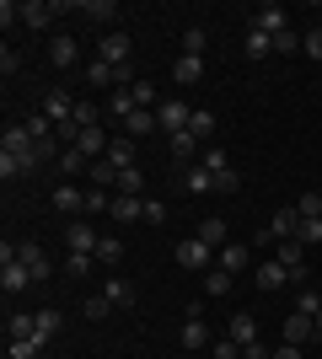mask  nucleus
I'll return each instance as SVG.
<instances>
[{
	"label": "nucleus",
	"mask_w": 322,
	"mask_h": 359,
	"mask_svg": "<svg viewBox=\"0 0 322 359\" xmlns=\"http://www.w3.org/2000/svg\"><path fill=\"white\" fill-rule=\"evenodd\" d=\"M54 210H60V215H81V210H86V194L65 182V188H54Z\"/></svg>",
	"instance_id": "obj_20"
},
{
	"label": "nucleus",
	"mask_w": 322,
	"mask_h": 359,
	"mask_svg": "<svg viewBox=\"0 0 322 359\" xmlns=\"http://www.w3.org/2000/svg\"><path fill=\"white\" fill-rule=\"evenodd\" d=\"M107 311H113V300H107V295H92V300H86V316H92V322H102Z\"/></svg>",
	"instance_id": "obj_48"
},
{
	"label": "nucleus",
	"mask_w": 322,
	"mask_h": 359,
	"mask_svg": "<svg viewBox=\"0 0 322 359\" xmlns=\"http://www.w3.org/2000/svg\"><path fill=\"white\" fill-rule=\"evenodd\" d=\"M60 11H65L60 0H54V6H48V0H22V22H27V27H48Z\"/></svg>",
	"instance_id": "obj_8"
},
{
	"label": "nucleus",
	"mask_w": 322,
	"mask_h": 359,
	"mask_svg": "<svg viewBox=\"0 0 322 359\" xmlns=\"http://www.w3.org/2000/svg\"><path fill=\"white\" fill-rule=\"evenodd\" d=\"M27 172H38L32 150H27V156H16V150H0V177H6V182H11V177H27Z\"/></svg>",
	"instance_id": "obj_12"
},
{
	"label": "nucleus",
	"mask_w": 322,
	"mask_h": 359,
	"mask_svg": "<svg viewBox=\"0 0 322 359\" xmlns=\"http://www.w3.org/2000/svg\"><path fill=\"white\" fill-rule=\"evenodd\" d=\"M210 247H204L199 236H188V241H177V263H183V269H210Z\"/></svg>",
	"instance_id": "obj_10"
},
{
	"label": "nucleus",
	"mask_w": 322,
	"mask_h": 359,
	"mask_svg": "<svg viewBox=\"0 0 322 359\" xmlns=\"http://www.w3.org/2000/svg\"><path fill=\"white\" fill-rule=\"evenodd\" d=\"M236 348H247V344H258V322L253 316H231V332H226Z\"/></svg>",
	"instance_id": "obj_21"
},
{
	"label": "nucleus",
	"mask_w": 322,
	"mask_h": 359,
	"mask_svg": "<svg viewBox=\"0 0 322 359\" xmlns=\"http://www.w3.org/2000/svg\"><path fill=\"white\" fill-rule=\"evenodd\" d=\"M188 135L199 140V145H210V140H215V113H204V107H194V118H188Z\"/></svg>",
	"instance_id": "obj_23"
},
{
	"label": "nucleus",
	"mask_w": 322,
	"mask_h": 359,
	"mask_svg": "<svg viewBox=\"0 0 322 359\" xmlns=\"http://www.w3.org/2000/svg\"><path fill=\"white\" fill-rule=\"evenodd\" d=\"M70 113H76V97H70V91H48L43 97V118L48 123H65Z\"/></svg>",
	"instance_id": "obj_14"
},
{
	"label": "nucleus",
	"mask_w": 322,
	"mask_h": 359,
	"mask_svg": "<svg viewBox=\"0 0 322 359\" xmlns=\"http://www.w3.org/2000/svg\"><path fill=\"white\" fill-rule=\"evenodd\" d=\"M199 75H204V60H199V54L172 60V81H177V86H199Z\"/></svg>",
	"instance_id": "obj_15"
},
{
	"label": "nucleus",
	"mask_w": 322,
	"mask_h": 359,
	"mask_svg": "<svg viewBox=\"0 0 322 359\" xmlns=\"http://www.w3.org/2000/svg\"><path fill=\"white\" fill-rule=\"evenodd\" d=\"M76 38H70V32H54V43H48V60H54V70H70V65H76Z\"/></svg>",
	"instance_id": "obj_11"
},
{
	"label": "nucleus",
	"mask_w": 322,
	"mask_h": 359,
	"mask_svg": "<svg viewBox=\"0 0 322 359\" xmlns=\"http://www.w3.org/2000/svg\"><path fill=\"white\" fill-rule=\"evenodd\" d=\"M81 11L97 16V22H113V16H119V6H113V0H81Z\"/></svg>",
	"instance_id": "obj_35"
},
{
	"label": "nucleus",
	"mask_w": 322,
	"mask_h": 359,
	"mask_svg": "<svg viewBox=\"0 0 322 359\" xmlns=\"http://www.w3.org/2000/svg\"><path fill=\"white\" fill-rule=\"evenodd\" d=\"M92 257L97 252H70V257H65V273H86V269H92Z\"/></svg>",
	"instance_id": "obj_46"
},
{
	"label": "nucleus",
	"mask_w": 322,
	"mask_h": 359,
	"mask_svg": "<svg viewBox=\"0 0 322 359\" xmlns=\"http://www.w3.org/2000/svg\"><path fill=\"white\" fill-rule=\"evenodd\" d=\"M151 129H161L151 107H140V113H129V118H123V135H129V140H145Z\"/></svg>",
	"instance_id": "obj_19"
},
{
	"label": "nucleus",
	"mask_w": 322,
	"mask_h": 359,
	"mask_svg": "<svg viewBox=\"0 0 322 359\" xmlns=\"http://www.w3.org/2000/svg\"><path fill=\"white\" fill-rule=\"evenodd\" d=\"M107 145H113V140L102 135V123H97V129H86V135L76 140V150L86 156V161H102V156H107Z\"/></svg>",
	"instance_id": "obj_16"
},
{
	"label": "nucleus",
	"mask_w": 322,
	"mask_h": 359,
	"mask_svg": "<svg viewBox=\"0 0 322 359\" xmlns=\"http://www.w3.org/2000/svg\"><path fill=\"white\" fill-rule=\"evenodd\" d=\"M102 295L113 300V306H135V285H129V279H107Z\"/></svg>",
	"instance_id": "obj_29"
},
{
	"label": "nucleus",
	"mask_w": 322,
	"mask_h": 359,
	"mask_svg": "<svg viewBox=\"0 0 322 359\" xmlns=\"http://www.w3.org/2000/svg\"><path fill=\"white\" fill-rule=\"evenodd\" d=\"M274 54V38H263V32H247V60H269Z\"/></svg>",
	"instance_id": "obj_32"
},
{
	"label": "nucleus",
	"mask_w": 322,
	"mask_h": 359,
	"mask_svg": "<svg viewBox=\"0 0 322 359\" xmlns=\"http://www.w3.org/2000/svg\"><path fill=\"white\" fill-rule=\"evenodd\" d=\"M86 81H92V86H119L113 65H102V60H92V65H86Z\"/></svg>",
	"instance_id": "obj_31"
},
{
	"label": "nucleus",
	"mask_w": 322,
	"mask_h": 359,
	"mask_svg": "<svg viewBox=\"0 0 322 359\" xmlns=\"http://www.w3.org/2000/svg\"><path fill=\"white\" fill-rule=\"evenodd\" d=\"M65 241H70V252H97V241H102V236H97L86 220H70V225H65Z\"/></svg>",
	"instance_id": "obj_9"
},
{
	"label": "nucleus",
	"mask_w": 322,
	"mask_h": 359,
	"mask_svg": "<svg viewBox=\"0 0 322 359\" xmlns=\"http://www.w3.org/2000/svg\"><path fill=\"white\" fill-rule=\"evenodd\" d=\"M301 48H307L311 60H322V27H311V32H301Z\"/></svg>",
	"instance_id": "obj_49"
},
{
	"label": "nucleus",
	"mask_w": 322,
	"mask_h": 359,
	"mask_svg": "<svg viewBox=\"0 0 322 359\" xmlns=\"http://www.w3.org/2000/svg\"><path fill=\"white\" fill-rule=\"evenodd\" d=\"M188 118H194V107H188V102H161V107H156V123L167 129V140H172V135H183Z\"/></svg>",
	"instance_id": "obj_3"
},
{
	"label": "nucleus",
	"mask_w": 322,
	"mask_h": 359,
	"mask_svg": "<svg viewBox=\"0 0 322 359\" xmlns=\"http://www.w3.org/2000/svg\"><path fill=\"white\" fill-rule=\"evenodd\" d=\"M274 359H307V354H301L295 344H279V348H274Z\"/></svg>",
	"instance_id": "obj_53"
},
{
	"label": "nucleus",
	"mask_w": 322,
	"mask_h": 359,
	"mask_svg": "<svg viewBox=\"0 0 322 359\" xmlns=\"http://www.w3.org/2000/svg\"><path fill=\"white\" fill-rule=\"evenodd\" d=\"M135 145H140V140H129V135H119V140H113V145H107V161H119V166H123V172H129V166H135Z\"/></svg>",
	"instance_id": "obj_25"
},
{
	"label": "nucleus",
	"mask_w": 322,
	"mask_h": 359,
	"mask_svg": "<svg viewBox=\"0 0 322 359\" xmlns=\"http://www.w3.org/2000/svg\"><path fill=\"white\" fill-rule=\"evenodd\" d=\"M43 338H11V359H38Z\"/></svg>",
	"instance_id": "obj_38"
},
{
	"label": "nucleus",
	"mask_w": 322,
	"mask_h": 359,
	"mask_svg": "<svg viewBox=\"0 0 322 359\" xmlns=\"http://www.w3.org/2000/svg\"><path fill=\"white\" fill-rule=\"evenodd\" d=\"M253 285H258L263 295H269V290H285V285H290V269H285L279 257H269V263H263V269L253 273Z\"/></svg>",
	"instance_id": "obj_5"
},
{
	"label": "nucleus",
	"mask_w": 322,
	"mask_h": 359,
	"mask_svg": "<svg viewBox=\"0 0 322 359\" xmlns=\"http://www.w3.org/2000/svg\"><path fill=\"white\" fill-rule=\"evenodd\" d=\"M16 70H22V54H16V48L6 43V48H0V75H6V81H11Z\"/></svg>",
	"instance_id": "obj_41"
},
{
	"label": "nucleus",
	"mask_w": 322,
	"mask_h": 359,
	"mask_svg": "<svg viewBox=\"0 0 322 359\" xmlns=\"http://www.w3.org/2000/svg\"><path fill=\"white\" fill-rule=\"evenodd\" d=\"M119 177H123L119 161H107V156H102V161H92V182H97V188H119Z\"/></svg>",
	"instance_id": "obj_24"
},
{
	"label": "nucleus",
	"mask_w": 322,
	"mask_h": 359,
	"mask_svg": "<svg viewBox=\"0 0 322 359\" xmlns=\"http://www.w3.org/2000/svg\"><path fill=\"white\" fill-rule=\"evenodd\" d=\"M295 311H301V316H317V311H322V295H317L311 285H301V295H295Z\"/></svg>",
	"instance_id": "obj_33"
},
{
	"label": "nucleus",
	"mask_w": 322,
	"mask_h": 359,
	"mask_svg": "<svg viewBox=\"0 0 322 359\" xmlns=\"http://www.w3.org/2000/svg\"><path fill=\"white\" fill-rule=\"evenodd\" d=\"M0 150H16V156H27V150H32V135H27V123H11V129L0 135Z\"/></svg>",
	"instance_id": "obj_22"
},
{
	"label": "nucleus",
	"mask_w": 322,
	"mask_h": 359,
	"mask_svg": "<svg viewBox=\"0 0 322 359\" xmlns=\"http://www.w3.org/2000/svg\"><path fill=\"white\" fill-rule=\"evenodd\" d=\"M311 332H317V316H301V311H295V316H285V344H295V348H301V344L311 338Z\"/></svg>",
	"instance_id": "obj_17"
},
{
	"label": "nucleus",
	"mask_w": 322,
	"mask_h": 359,
	"mask_svg": "<svg viewBox=\"0 0 322 359\" xmlns=\"http://www.w3.org/2000/svg\"><path fill=\"white\" fill-rule=\"evenodd\" d=\"M129 48H135V43H129V32H107L102 43H97V60L119 70V65H129Z\"/></svg>",
	"instance_id": "obj_2"
},
{
	"label": "nucleus",
	"mask_w": 322,
	"mask_h": 359,
	"mask_svg": "<svg viewBox=\"0 0 322 359\" xmlns=\"http://www.w3.org/2000/svg\"><path fill=\"white\" fill-rule=\"evenodd\" d=\"M317 27H322V11H317Z\"/></svg>",
	"instance_id": "obj_55"
},
{
	"label": "nucleus",
	"mask_w": 322,
	"mask_h": 359,
	"mask_svg": "<svg viewBox=\"0 0 322 359\" xmlns=\"http://www.w3.org/2000/svg\"><path fill=\"white\" fill-rule=\"evenodd\" d=\"M129 91H135V107H151V113L161 107V102H156V86H151V81H135Z\"/></svg>",
	"instance_id": "obj_39"
},
{
	"label": "nucleus",
	"mask_w": 322,
	"mask_h": 359,
	"mask_svg": "<svg viewBox=\"0 0 322 359\" xmlns=\"http://www.w3.org/2000/svg\"><path fill=\"white\" fill-rule=\"evenodd\" d=\"M16 257H22V269L32 273V285H43V279H54V263H48V252L38 247V241H27V247H16Z\"/></svg>",
	"instance_id": "obj_1"
},
{
	"label": "nucleus",
	"mask_w": 322,
	"mask_h": 359,
	"mask_svg": "<svg viewBox=\"0 0 322 359\" xmlns=\"http://www.w3.org/2000/svg\"><path fill=\"white\" fill-rule=\"evenodd\" d=\"M295 241L301 247H322V220H301L295 225Z\"/></svg>",
	"instance_id": "obj_34"
},
{
	"label": "nucleus",
	"mask_w": 322,
	"mask_h": 359,
	"mask_svg": "<svg viewBox=\"0 0 322 359\" xmlns=\"http://www.w3.org/2000/svg\"><path fill=\"white\" fill-rule=\"evenodd\" d=\"M231 285H236V273H226V269L204 273V295H231Z\"/></svg>",
	"instance_id": "obj_27"
},
{
	"label": "nucleus",
	"mask_w": 322,
	"mask_h": 359,
	"mask_svg": "<svg viewBox=\"0 0 322 359\" xmlns=\"http://www.w3.org/2000/svg\"><path fill=\"white\" fill-rule=\"evenodd\" d=\"M102 210H113V198H107L102 188H92V194H86V215H102Z\"/></svg>",
	"instance_id": "obj_47"
},
{
	"label": "nucleus",
	"mask_w": 322,
	"mask_h": 359,
	"mask_svg": "<svg viewBox=\"0 0 322 359\" xmlns=\"http://www.w3.org/2000/svg\"><path fill=\"white\" fill-rule=\"evenodd\" d=\"M140 188H145V182H140V166H129V172L119 177V194H135L140 198Z\"/></svg>",
	"instance_id": "obj_45"
},
{
	"label": "nucleus",
	"mask_w": 322,
	"mask_h": 359,
	"mask_svg": "<svg viewBox=\"0 0 322 359\" xmlns=\"http://www.w3.org/2000/svg\"><path fill=\"white\" fill-rule=\"evenodd\" d=\"M188 322H183V348H204V344H210V327H204V311H199V306H188Z\"/></svg>",
	"instance_id": "obj_7"
},
{
	"label": "nucleus",
	"mask_w": 322,
	"mask_h": 359,
	"mask_svg": "<svg viewBox=\"0 0 322 359\" xmlns=\"http://www.w3.org/2000/svg\"><path fill=\"white\" fill-rule=\"evenodd\" d=\"M81 166H92L86 156H81V150H65V156H60V172H65V177H76Z\"/></svg>",
	"instance_id": "obj_42"
},
{
	"label": "nucleus",
	"mask_w": 322,
	"mask_h": 359,
	"mask_svg": "<svg viewBox=\"0 0 322 359\" xmlns=\"http://www.w3.org/2000/svg\"><path fill=\"white\" fill-rule=\"evenodd\" d=\"M70 123H76L81 135H86V129H97V107H92V102H76V113H70Z\"/></svg>",
	"instance_id": "obj_37"
},
{
	"label": "nucleus",
	"mask_w": 322,
	"mask_h": 359,
	"mask_svg": "<svg viewBox=\"0 0 322 359\" xmlns=\"http://www.w3.org/2000/svg\"><path fill=\"white\" fill-rule=\"evenodd\" d=\"M242 359H274V354H269L263 344H247V348H242Z\"/></svg>",
	"instance_id": "obj_52"
},
{
	"label": "nucleus",
	"mask_w": 322,
	"mask_h": 359,
	"mask_svg": "<svg viewBox=\"0 0 322 359\" xmlns=\"http://www.w3.org/2000/svg\"><path fill=\"white\" fill-rule=\"evenodd\" d=\"M97 263H107V269L123 263V241L119 236H102V241H97Z\"/></svg>",
	"instance_id": "obj_30"
},
{
	"label": "nucleus",
	"mask_w": 322,
	"mask_h": 359,
	"mask_svg": "<svg viewBox=\"0 0 322 359\" xmlns=\"http://www.w3.org/2000/svg\"><path fill=\"white\" fill-rule=\"evenodd\" d=\"M236 188H242V177H236V166H226V172L215 177V194H236Z\"/></svg>",
	"instance_id": "obj_44"
},
{
	"label": "nucleus",
	"mask_w": 322,
	"mask_h": 359,
	"mask_svg": "<svg viewBox=\"0 0 322 359\" xmlns=\"http://www.w3.org/2000/svg\"><path fill=\"white\" fill-rule=\"evenodd\" d=\"M183 182H188V194H215V177L204 172V166H188Z\"/></svg>",
	"instance_id": "obj_28"
},
{
	"label": "nucleus",
	"mask_w": 322,
	"mask_h": 359,
	"mask_svg": "<svg viewBox=\"0 0 322 359\" xmlns=\"http://www.w3.org/2000/svg\"><path fill=\"white\" fill-rule=\"evenodd\" d=\"M204 43H210V32H204V27H188L183 32V54H204Z\"/></svg>",
	"instance_id": "obj_40"
},
{
	"label": "nucleus",
	"mask_w": 322,
	"mask_h": 359,
	"mask_svg": "<svg viewBox=\"0 0 322 359\" xmlns=\"http://www.w3.org/2000/svg\"><path fill=\"white\" fill-rule=\"evenodd\" d=\"M247 263H253V252H247L242 241H226V247L215 252V269H226V273H247Z\"/></svg>",
	"instance_id": "obj_6"
},
{
	"label": "nucleus",
	"mask_w": 322,
	"mask_h": 359,
	"mask_svg": "<svg viewBox=\"0 0 322 359\" xmlns=\"http://www.w3.org/2000/svg\"><path fill=\"white\" fill-rule=\"evenodd\" d=\"M215 359H242V348L231 344V338H220V344H215Z\"/></svg>",
	"instance_id": "obj_51"
},
{
	"label": "nucleus",
	"mask_w": 322,
	"mask_h": 359,
	"mask_svg": "<svg viewBox=\"0 0 322 359\" xmlns=\"http://www.w3.org/2000/svg\"><path fill=\"white\" fill-rule=\"evenodd\" d=\"M295 48H301V32H295V27H285V32L274 38V54H295Z\"/></svg>",
	"instance_id": "obj_43"
},
{
	"label": "nucleus",
	"mask_w": 322,
	"mask_h": 359,
	"mask_svg": "<svg viewBox=\"0 0 322 359\" xmlns=\"http://www.w3.org/2000/svg\"><path fill=\"white\" fill-rule=\"evenodd\" d=\"M145 220L161 225V220H167V204H161V198H145Z\"/></svg>",
	"instance_id": "obj_50"
},
{
	"label": "nucleus",
	"mask_w": 322,
	"mask_h": 359,
	"mask_svg": "<svg viewBox=\"0 0 322 359\" xmlns=\"http://www.w3.org/2000/svg\"><path fill=\"white\" fill-rule=\"evenodd\" d=\"M27 285H32V273L22 269V257H16V263H0V290H6V295H22Z\"/></svg>",
	"instance_id": "obj_13"
},
{
	"label": "nucleus",
	"mask_w": 322,
	"mask_h": 359,
	"mask_svg": "<svg viewBox=\"0 0 322 359\" xmlns=\"http://www.w3.org/2000/svg\"><path fill=\"white\" fill-rule=\"evenodd\" d=\"M194 236H199L204 247H210V252H220V247H226V220H204L199 231H194Z\"/></svg>",
	"instance_id": "obj_26"
},
{
	"label": "nucleus",
	"mask_w": 322,
	"mask_h": 359,
	"mask_svg": "<svg viewBox=\"0 0 322 359\" xmlns=\"http://www.w3.org/2000/svg\"><path fill=\"white\" fill-rule=\"evenodd\" d=\"M317 332H322V311H317Z\"/></svg>",
	"instance_id": "obj_54"
},
{
	"label": "nucleus",
	"mask_w": 322,
	"mask_h": 359,
	"mask_svg": "<svg viewBox=\"0 0 322 359\" xmlns=\"http://www.w3.org/2000/svg\"><path fill=\"white\" fill-rule=\"evenodd\" d=\"M285 27H290L285 6H258V16H253V32H263V38H279Z\"/></svg>",
	"instance_id": "obj_4"
},
{
	"label": "nucleus",
	"mask_w": 322,
	"mask_h": 359,
	"mask_svg": "<svg viewBox=\"0 0 322 359\" xmlns=\"http://www.w3.org/2000/svg\"><path fill=\"white\" fill-rule=\"evenodd\" d=\"M32 322H38V338H54V332H60V311H32Z\"/></svg>",
	"instance_id": "obj_36"
},
{
	"label": "nucleus",
	"mask_w": 322,
	"mask_h": 359,
	"mask_svg": "<svg viewBox=\"0 0 322 359\" xmlns=\"http://www.w3.org/2000/svg\"><path fill=\"white\" fill-rule=\"evenodd\" d=\"M107 215H113V220H123V225H129V220H145V198H135V194H119Z\"/></svg>",
	"instance_id": "obj_18"
}]
</instances>
